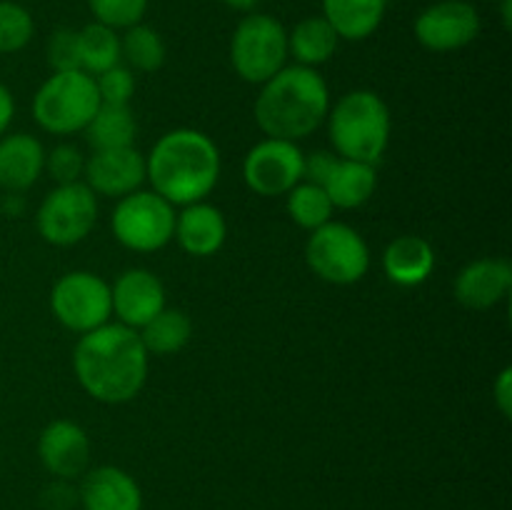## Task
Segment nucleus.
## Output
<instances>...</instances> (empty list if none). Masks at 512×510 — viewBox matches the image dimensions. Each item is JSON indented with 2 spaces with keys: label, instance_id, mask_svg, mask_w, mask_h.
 Wrapping results in <instances>:
<instances>
[{
  "label": "nucleus",
  "instance_id": "nucleus-37",
  "mask_svg": "<svg viewBox=\"0 0 512 510\" xmlns=\"http://www.w3.org/2000/svg\"><path fill=\"white\" fill-rule=\"evenodd\" d=\"M13 118H15V98L13 93H10L8 85L0 83V138L8 133Z\"/></svg>",
  "mask_w": 512,
  "mask_h": 510
},
{
  "label": "nucleus",
  "instance_id": "nucleus-39",
  "mask_svg": "<svg viewBox=\"0 0 512 510\" xmlns=\"http://www.w3.org/2000/svg\"><path fill=\"white\" fill-rule=\"evenodd\" d=\"M220 3L230 10H238V13H253L260 0H220Z\"/></svg>",
  "mask_w": 512,
  "mask_h": 510
},
{
  "label": "nucleus",
  "instance_id": "nucleus-2",
  "mask_svg": "<svg viewBox=\"0 0 512 510\" xmlns=\"http://www.w3.org/2000/svg\"><path fill=\"white\" fill-rule=\"evenodd\" d=\"M220 150L210 135L195 128H175L160 135L145 155V180L170 205L200 203L220 180Z\"/></svg>",
  "mask_w": 512,
  "mask_h": 510
},
{
  "label": "nucleus",
  "instance_id": "nucleus-38",
  "mask_svg": "<svg viewBox=\"0 0 512 510\" xmlns=\"http://www.w3.org/2000/svg\"><path fill=\"white\" fill-rule=\"evenodd\" d=\"M25 208V200L20 193H5L3 198V210L5 215H20Z\"/></svg>",
  "mask_w": 512,
  "mask_h": 510
},
{
  "label": "nucleus",
  "instance_id": "nucleus-30",
  "mask_svg": "<svg viewBox=\"0 0 512 510\" xmlns=\"http://www.w3.org/2000/svg\"><path fill=\"white\" fill-rule=\"evenodd\" d=\"M95 23H103L113 30H125L130 25L143 23L148 0H88Z\"/></svg>",
  "mask_w": 512,
  "mask_h": 510
},
{
  "label": "nucleus",
  "instance_id": "nucleus-31",
  "mask_svg": "<svg viewBox=\"0 0 512 510\" xmlns=\"http://www.w3.org/2000/svg\"><path fill=\"white\" fill-rule=\"evenodd\" d=\"M45 170H48L50 178L58 185L78 183V180H83L85 170L83 150L70 143L55 145L50 153H45Z\"/></svg>",
  "mask_w": 512,
  "mask_h": 510
},
{
  "label": "nucleus",
  "instance_id": "nucleus-9",
  "mask_svg": "<svg viewBox=\"0 0 512 510\" xmlns=\"http://www.w3.org/2000/svg\"><path fill=\"white\" fill-rule=\"evenodd\" d=\"M98 223V195L78 180L50 190L35 213V225L45 243L70 248L90 235Z\"/></svg>",
  "mask_w": 512,
  "mask_h": 510
},
{
  "label": "nucleus",
  "instance_id": "nucleus-20",
  "mask_svg": "<svg viewBox=\"0 0 512 510\" xmlns=\"http://www.w3.org/2000/svg\"><path fill=\"white\" fill-rule=\"evenodd\" d=\"M383 270L390 283L418 288L433 275L435 250L423 235H398L383 253Z\"/></svg>",
  "mask_w": 512,
  "mask_h": 510
},
{
  "label": "nucleus",
  "instance_id": "nucleus-19",
  "mask_svg": "<svg viewBox=\"0 0 512 510\" xmlns=\"http://www.w3.org/2000/svg\"><path fill=\"white\" fill-rule=\"evenodd\" d=\"M45 170V148L28 133H5L0 138V188L5 193H25Z\"/></svg>",
  "mask_w": 512,
  "mask_h": 510
},
{
  "label": "nucleus",
  "instance_id": "nucleus-6",
  "mask_svg": "<svg viewBox=\"0 0 512 510\" xmlns=\"http://www.w3.org/2000/svg\"><path fill=\"white\" fill-rule=\"evenodd\" d=\"M288 60V30L265 13L245 15L230 38V63L245 83L263 85Z\"/></svg>",
  "mask_w": 512,
  "mask_h": 510
},
{
  "label": "nucleus",
  "instance_id": "nucleus-18",
  "mask_svg": "<svg viewBox=\"0 0 512 510\" xmlns=\"http://www.w3.org/2000/svg\"><path fill=\"white\" fill-rule=\"evenodd\" d=\"M173 238L193 258H208L225 245L228 223L220 208L200 200V203L183 205V210L175 215Z\"/></svg>",
  "mask_w": 512,
  "mask_h": 510
},
{
  "label": "nucleus",
  "instance_id": "nucleus-24",
  "mask_svg": "<svg viewBox=\"0 0 512 510\" xmlns=\"http://www.w3.org/2000/svg\"><path fill=\"white\" fill-rule=\"evenodd\" d=\"M85 140L93 145V150H113L130 148L138 135V123L130 110V105H108L100 103L93 120L85 125Z\"/></svg>",
  "mask_w": 512,
  "mask_h": 510
},
{
  "label": "nucleus",
  "instance_id": "nucleus-8",
  "mask_svg": "<svg viewBox=\"0 0 512 510\" xmlns=\"http://www.w3.org/2000/svg\"><path fill=\"white\" fill-rule=\"evenodd\" d=\"M175 205L155 190H135L118 200L110 218L115 240L135 253H155L173 240Z\"/></svg>",
  "mask_w": 512,
  "mask_h": 510
},
{
  "label": "nucleus",
  "instance_id": "nucleus-17",
  "mask_svg": "<svg viewBox=\"0 0 512 510\" xmlns=\"http://www.w3.org/2000/svg\"><path fill=\"white\" fill-rule=\"evenodd\" d=\"M78 500L83 510H143V493L130 473L115 465H100L85 473Z\"/></svg>",
  "mask_w": 512,
  "mask_h": 510
},
{
  "label": "nucleus",
  "instance_id": "nucleus-35",
  "mask_svg": "<svg viewBox=\"0 0 512 510\" xmlns=\"http://www.w3.org/2000/svg\"><path fill=\"white\" fill-rule=\"evenodd\" d=\"M75 500H78V493L65 480L48 485L43 493V505L48 510H70L75 505Z\"/></svg>",
  "mask_w": 512,
  "mask_h": 510
},
{
  "label": "nucleus",
  "instance_id": "nucleus-15",
  "mask_svg": "<svg viewBox=\"0 0 512 510\" xmlns=\"http://www.w3.org/2000/svg\"><path fill=\"white\" fill-rule=\"evenodd\" d=\"M40 463L58 480H73L85 473L90 463V438L73 420H53L38 438Z\"/></svg>",
  "mask_w": 512,
  "mask_h": 510
},
{
  "label": "nucleus",
  "instance_id": "nucleus-10",
  "mask_svg": "<svg viewBox=\"0 0 512 510\" xmlns=\"http://www.w3.org/2000/svg\"><path fill=\"white\" fill-rule=\"evenodd\" d=\"M50 308L63 328L78 335L90 333V330L110 323V315H113L110 285L100 275L88 273V270L65 273L53 285Z\"/></svg>",
  "mask_w": 512,
  "mask_h": 510
},
{
  "label": "nucleus",
  "instance_id": "nucleus-4",
  "mask_svg": "<svg viewBox=\"0 0 512 510\" xmlns=\"http://www.w3.org/2000/svg\"><path fill=\"white\" fill-rule=\"evenodd\" d=\"M328 135L335 155L375 165L390 143V108L373 90H350L328 110Z\"/></svg>",
  "mask_w": 512,
  "mask_h": 510
},
{
  "label": "nucleus",
  "instance_id": "nucleus-14",
  "mask_svg": "<svg viewBox=\"0 0 512 510\" xmlns=\"http://www.w3.org/2000/svg\"><path fill=\"white\" fill-rule=\"evenodd\" d=\"M110 300L118 323L140 330L165 308V288L150 270L130 268L110 285Z\"/></svg>",
  "mask_w": 512,
  "mask_h": 510
},
{
  "label": "nucleus",
  "instance_id": "nucleus-3",
  "mask_svg": "<svg viewBox=\"0 0 512 510\" xmlns=\"http://www.w3.org/2000/svg\"><path fill=\"white\" fill-rule=\"evenodd\" d=\"M328 110L330 90L323 75L295 63L265 80L255 98V123L268 138L298 143L320 128Z\"/></svg>",
  "mask_w": 512,
  "mask_h": 510
},
{
  "label": "nucleus",
  "instance_id": "nucleus-11",
  "mask_svg": "<svg viewBox=\"0 0 512 510\" xmlns=\"http://www.w3.org/2000/svg\"><path fill=\"white\" fill-rule=\"evenodd\" d=\"M303 158V150L293 140H260L243 160L245 185L260 198L288 195L303 180Z\"/></svg>",
  "mask_w": 512,
  "mask_h": 510
},
{
  "label": "nucleus",
  "instance_id": "nucleus-13",
  "mask_svg": "<svg viewBox=\"0 0 512 510\" xmlns=\"http://www.w3.org/2000/svg\"><path fill=\"white\" fill-rule=\"evenodd\" d=\"M83 183L103 198H125L145 183V155L138 148L93 150L85 158Z\"/></svg>",
  "mask_w": 512,
  "mask_h": 510
},
{
  "label": "nucleus",
  "instance_id": "nucleus-5",
  "mask_svg": "<svg viewBox=\"0 0 512 510\" xmlns=\"http://www.w3.org/2000/svg\"><path fill=\"white\" fill-rule=\"evenodd\" d=\"M100 108V95L93 75L83 70L53 73L33 95V118L45 133H83Z\"/></svg>",
  "mask_w": 512,
  "mask_h": 510
},
{
  "label": "nucleus",
  "instance_id": "nucleus-33",
  "mask_svg": "<svg viewBox=\"0 0 512 510\" xmlns=\"http://www.w3.org/2000/svg\"><path fill=\"white\" fill-rule=\"evenodd\" d=\"M48 65L53 73H65V70H80L78 58V30L60 28L48 38Z\"/></svg>",
  "mask_w": 512,
  "mask_h": 510
},
{
  "label": "nucleus",
  "instance_id": "nucleus-1",
  "mask_svg": "<svg viewBox=\"0 0 512 510\" xmlns=\"http://www.w3.org/2000/svg\"><path fill=\"white\" fill-rule=\"evenodd\" d=\"M148 360L138 330L118 320L83 333L73 350V370L80 388L105 405H123L143 390Z\"/></svg>",
  "mask_w": 512,
  "mask_h": 510
},
{
  "label": "nucleus",
  "instance_id": "nucleus-32",
  "mask_svg": "<svg viewBox=\"0 0 512 510\" xmlns=\"http://www.w3.org/2000/svg\"><path fill=\"white\" fill-rule=\"evenodd\" d=\"M95 88H98L100 103L130 105L135 93V75L125 65H113L105 73L95 75Z\"/></svg>",
  "mask_w": 512,
  "mask_h": 510
},
{
  "label": "nucleus",
  "instance_id": "nucleus-16",
  "mask_svg": "<svg viewBox=\"0 0 512 510\" xmlns=\"http://www.w3.org/2000/svg\"><path fill=\"white\" fill-rule=\"evenodd\" d=\"M455 300L468 310H490L512 290V265L505 258H478L455 278Z\"/></svg>",
  "mask_w": 512,
  "mask_h": 510
},
{
  "label": "nucleus",
  "instance_id": "nucleus-29",
  "mask_svg": "<svg viewBox=\"0 0 512 510\" xmlns=\"http://www.w3.org/2000/svg\"><path fill=\"white\" fill-rule=\"evenodd\" d=\"M35 23L28 8L13 0H0V55L23 50L33 40Z\"/></svg>",
  "mask_w": 512,
  "mask_h": 510
},
{
  "label": "nucleus",
  "instance_id": "nucleus-34",
  "mask_svg": "<svg viewBox=\"0 0 512 510\" xmlns=\"http://www.w3.org/2000/svg\"><path fill=\"white\" fill-rule=\"evenodd\" d=\"M340 155L330 153V150H315V153L305 155L303 158V180L305 183H313L323 188L325 180L333 173L335 163H338Z\"/></svg>",
  "mask_w": 512,
  "mask_h": 510
},
{
  "label": "nucleus",
  "instance_id": "nucleus-36",
  "mask_svg": "<svg viewBox=\"0 0 512 510\" xmlns=\"http://www.w3.org/2000/svg\"><path fill=\"white\" fill-rule=\"evenodd\" d=\"M493 400L495 405H498L500 415H503V418H510L512 415V368L510 365L500 370L498 380H495Z\"/></svg>",
  "mask_w": 512,
  "mask_h": 510
},
{
  "label": "nucleus",
  "instance_id": "nucleus-22",
  "mask_svg": "<svg viewBox=\"0 0 512 510\" xmlns=\"http://www.w3.org/2000/svg\"><path fill=\"white\" fill-rule=\"evenodd\" d=\"M375 188H378L375 165L345 158H338L333 173H330V178L323 185L333 208L340 210H355L365 205L373 198Z\"/></svg>",
  "mask_w": 512,
  "mask_h": 510
},
{
  "label": "nucleus",
  "instance_id": "nucleus-25",
  "mask_svg": "<svg viewBox=\"0 0 512 510\" xmlns=\"http://www.w3.org/2000/svg\"><path fill=\"white\" fill-rule=\"evenodd\" d=\"M138 335L148 355H175L190 343L193 323L183 310L163 308L150 323L138 330Z\"/></svg>",
  "mask_w": 512,
  "mask_h": 510
},
{
  "label": "nucleus",
  "instance_id": "nucleus-27",
  "mask_svg": "<svg viewBox=\"0 0 512 510\" xmlns=\"http://www.w3.org/2000/svg\"><path fill=\"white\" fill-rule=\"evenodd\" d=\"M165 40L150 25L138 23L125 28V35L120 38V60L140 73H155L165 63Z\"/></svg>",
  "mask_w": 512,
  "mask_h": 510
},
{
  "label": "nucleus",
  "instance_id": "nucleus-28",
  "mask_svg": "<svg viewBox=\"0 0 512 510\" xmlns=\"http://www.w3.org/2000/svg\"><path fill=\"white\" fill-rule=\"evenodd\" d=\"M288 215L295 225H300L303 230L313 233L315 228L325 225L328 220H333V203H330L328 193H325L320 185L305 183L300 180L288 195Z\"/></svg>",
  "mask_w": 512,
  "mask_h": 510
},
{
  "label": "nucleus",
  "instance_id": "nucleus-23",
  "mask_svg": "<svg viewBox=\"0 0 512 510\" xmlns=\"http://www.w3.org/2000/svg\"><path fill=\"white\" fill-rule=\"evenodd\" d=\"M338 33L323 15H310L303 18L288 33V55L298 60V65L305 68H318L328 63L338 50Z\"/></svg>",
  "mask_w": 512,
  "mask_h": 510
},
{
  "label": "nucleus",
  "instance_id": "nucleus-12",
  "mask_svg": "<svg viewBox=\"0 0 512 510\" xmlns=\"http://www.w3.org/2000/svg\"><path fill=\"white\" fill-rule=\"evenodd\" d=\"M413 33L425 50L453 53L480 35V13L468 0H440L415 18Z\"/></svg>",
  "mask_w": 512,
  "mask_h": 510
},
{
  "label": "nucleus",
  "instance_id": "nucleus-26",
  "mask_svg": "<svg viewBox=\"0 0 512 510\" xmlns=\"http://www.w3.org/2000/svg\"><path fill=\"white\" fill-rule=\"evenodd\" d=\"M80 70L88 75H100L113 65H120V35L118 30L103 23H90L78 30Z\"/></svg>",
  "mask_w": 512,
  "mask_h": 510
},
{
  "label": "nucleus",
  "instance_id": "nucleus-7",
  "mask_svg": "<svg viewBox=\"0 0 512 510\" xmlns=\"http://www.w3.org/2000/svg\"><path fill=\"white\" fill-rule=\"evenodd\" d=\"M305 263L325 283L353 285L368 273L370 248L353 225L328 220L310 233Z\"/></svg>",
  "mask_w": 512,
  "mask_h": 510
},
{
  "label": "nucleus",
  "instance_id": "nucleus-40",
  "mask_svg": "<svg viewBox=\"0 0 512 510\" xmlns=\"http://www.w3.org/2000/svg\"><path fill=\"white\" fill-rule=\"evenodd\" d=\"M493 3H500V0H493Z\"/></svg>",
  "mask_w": 512,
  "mask_h": 510
},
{
  "label": "nucleus",
  "instance_id": "nucleus-21",
  "mask_svg": "<svg viewBox=\"0 0 512 510\" xmlns=\"http://www.w3.org/2000/svg\"><path fill=\"white\" fill-rule=\"evenodd\" d=\"M388 0H323V18L340 40H365L380 28Z\"/></svg>",
  "mask_w": 512,
  "mask_h": 510
}]
</instances>
